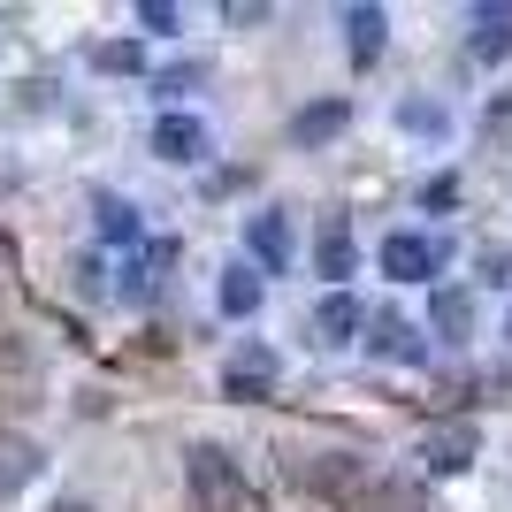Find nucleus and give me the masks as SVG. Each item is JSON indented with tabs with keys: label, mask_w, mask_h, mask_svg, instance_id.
Wrapping results in <instances>:
<instances>
[{
	"label": "nucleus",
	"mask_w": 512,
	"mask_h": 512,
	"mask_svg": "<svg viewBox=\"0 0 512 512\" xmlns=\"http://www.w3.org/2000/svg\"><path fill=\"white\" fill-rule=\"evenodd\" d=\"M283 482L306 497H329V505H344V497L367 490V459L344 444H283Z\"/></svg>",
	"instance_id": "1"
},
{
	"label": "nucleus",
	"mask_w": 512,
	"mask_h": 512,
	"mask_svg": "<svg viewBox=\"0 0 512 512\" xmlns=\"http://www.w3.org/2000/svg\"><path fill=\"white\" fill-rule=\"evenodd\" d=\"M451 230H390L383 245H375V268H383L390 283H428L436 291V276L451 268Z\"/></svg>",
	"instance_id": "2"
},
{
	"label": "nucleus",
	"mask_w": 512,
	"mask_h": 512,
	"mask_svg": "<svg viewBox=\"0 0 512 512\" xmlns=\"http://www.w3.org/2000/svg\"><path fill=\"white\" fill-rule=\"evenodd\" d=\"M184 482H192L199 512H245V467L222 444H184Z\"/></svg>",
	"instance_id": "3"
},
{
	"label": "nucleus",
	"mask_w": 512,
	"mask_h": 512,
	"mask_svg": "<svg viewBox=\"0 0 512 512\" xmlns=\"http://www.w3.org/2000/svg\"><path fill=\"white\" fill-rule=\"evenodd\" d=\"M413 459H421V482H451V474H467L482 459V428L474 421H428L413 436Z\"/></svg>",
	"instance_id": "4"
},
{
	"label": "nucleus",
	"mask_w": 512,
	"mask_h": 512,
	"mask_svg": "<svg viewBox=\"0 0 512 512\" xmlns=\"http://www.w3.org/2000/svg\"><path fill=\"white\" fill-rule=\"evenodd\" d=\"M153 161H169V169H207V161H214L207 115H192V107H161V115H153Z\"/></svg>",
	"instance_id": "5"
},
{
	"label": "nucleus",
	"mask_w": 512,
	"mask_h": 512,
	"mask_svg": "<svg viewBox=\"0 0 512 512\" xmlns=\"http://www.w3.org/2000/svg\"><path fill=\"white\" fill-rule=\"evenodd\" d=\"M276 383H283V360H276V344H260V337H245L230 360H222V398H237V406L276 398Z\"/></svg>",
	"instance_id": "6"
},
{
	"label": "nucleus",
	"mask_w": 512,
	"mask_h": 512,
	"mask_svg": "<svg viewBox=\"0 0 512 512\" xmlns=\"http://www.w3.org/2000/svg\"><path fill=\"white\" fill-rule=\"evenodd\" d=\"M344 54H352V69H375L390 54V8H375V0H352L344 8Z\"/></svg>",
	"instance_id": "7"
},
{
	"label": "nucleus",
	"mask_w": 512,
	"mask_h": 512,
	"mask_svg": "<svg viewBox=\"0 0 512 512\" xmlns=\"http://www.w3.org/2000/svg\"><path fill=\"white\" fill-rule=\"evenodd\" d=\"M360 344L375 352V360H406V367H421V360H428L421 321H406V314H367V321H360Z\"/></svg>",
	"instance_id": "8"
},
{
	"label": "nucleus",
	"mask_w": 512,
	"mask_h": 512,
	"mask_svg": "<svg viewBox=\"0 0 512 512\" xmlns=\"http://www.w3.org/2000/svg\"><path fill=\"white\" fill-rule=\"evenodd\" d=\"M245 253H253L260 276H283V268H291V222H283V207L245 214ZM245 253H237V260H245Z\"/></svg>",
	"instance_id": "9"
},
{
	"label": "nucleus",
	"mask_w": 512,
	"mask_h": 512,
	"mask_svg": "<svg viewBox=\"0 0 512 512\" xmlns=\"http://www.w3.org/2000/svg\"><path fill=\"white\" fill-rule=\"evenodd\" d=\"M421 337H436V344H467L474 337V291L467 283H436V291H428Z\"/></svg>",
	"instance_id": "10"
},
{
	"label": "nucleus",
	"mask_w": 512,
	"mask_h": 512,
	"mask_svg": "<svg viewBox=\"0 0 512 512\" xmlns=\"http://www.w3.org/2000/svg\"><path fill=\"white\" fill-rule=\"evenodd\" d=\"M176 268V245H138V253H123V276H115V299L123 306H146L153 291H161V276Z\"/></svg>",
	"instance_id": "11"
},
{
	"label": "nucleus",
	"mask_w": 512,
	"mask_h": 512,
	"mask_svg": "<svg viewBox=\"0 0 512 512\" xmlns=\"http://www.w3.org/2000/svg\"><path fill=\"white\" fill-rule=\"evenodd\" d=\"M92 230H100V245H115V253H138V245H146V214L130 207L123 192H92Z\"/></svg>",
	"instance_id": "12"
},
{
	"label": "nucleus",
	"mask_w": 512,
	"mask_h": 512,
	"mask_svg": "<svg viewBox=\"0 0 512 512\" xmlns=\"http://www.w3.org/2000/svg\"><path fill=\"white\" fill-rule=\"evenodd\" d=\"M467 54L474 62H505L512 54V0H482L467 16Z\"/></svg>",
	"instance_id": "13"
},
{
	"label": "nucleus",
	"mask_w": 512,
	"mask_h": 512,
	"mask_svg": "<svg viewBox=\"0 0 512 512\" xmlns=\"http://www.w3.org/2000/svg\"><path fill=\"white\" fill-rule=\"evenodd\" d=\"M260 299H268V276H260L253 260H230V268H222V283H214V306H222L230 321H253Z\"/></svg>",
	"instance_id": "14"
},
{
	"label": "nucleus",
	"mask_w": 512,
	"mask_h": 512,
	"mask_svg": "<svg viewBox=\"0 0 512 512\" xmlns=\"http://www.w3.org/2000/svg\"><path fill=\"white\" fill-rule=\"evenodd\" d=\"M39 467H46V451L31 444L23 428H0V497L31 490V482H39Z\"/></svg>",
	"instance_id": "15"
},
{
	"label": "nucleus",
	"mask_w": 512,
	"mask_h": 512,
	"mask_svg": "<svg viewBox=\"0 0 512 512\" xmlns=\"http://www.w3.org/2000/svg\"><path fill=\"white\" fill-rule=\"evenodd\" d=\"M360 321H367V306L352 299V291H329V299L314 306V344H360Z\"/></svg>",
	"instance_id": "16"
},
{
	"label": "nucleus",
	"mask_w": 512,
	"mask_h": 512,
	"mask_svg": "<svg viewBox=\"0 0 512 512\" xmlns=\"http://www.w3.org/2000/svg\"><path fill=\"white\" fill-rule=\"evenodd\" d=\"M344 123H352L344 100H306L299 115H291V146H329V138H344Z\"/></svg>",
	"instance_id": "17"
},
{
	"label": "nucleus",
	"mask_w": 512,
	"mask_h": 512,
	"mask_svg": "<svg viewBox=\"0 0 512 512\" xmlns=\"http://www.w3.org/2000/svg\"><path fill=\"white\" fill-rule=\"evenodd\" d=\"M314 268L329 283H337L344 291V276H360V253H352V230H344L337 214H329V222H321V237H314Z\"/></svg>",
	"instance_id": "18"
},
{
	"label": "nucleus",
	"mask_w": 512,
	"mask_h": 512,
	"mask_svg": "<svg viewBox=\"0 0 512 512\" xmlns=\"http://www.w3.org/2000/svg\"><path fill=\"white\" fill-rule=\"evenodd\" d=\"M398 130H406V138H428V146H444L451 138V107L436 100V92H406V100H398Z\"/></svg>",
	"instance_id": "19"
},
{
	"label": "nucleus",
	"mask_w": 512,
	"mask_h": 512,
	"mask_svg": "<svg viewBox=\"0 0 512 512\" xmlns=\"http://www.w3.org/2000/svg\"><path fill=\"white\" fill-rule=\"evenodd\" d=\"M360 512H436V497H428L421 474H413V482H367Z\"/></svg>",
	"instance_id": "20"
},
{
	"label": "nucleus",
	"mask_w": 512,
	"mask_h": 512,
	"mask_svg": "<svg viewBox=\"0 0 512 512\" xmlns=\"http://www.w3.org/2000/svg\"><path fill=\"white\" fill-rule=\"evenodd\" d=\"M92 69H100V77H138V69H146V46L138 39H100L92 46Z\"/></svg>",
	"instance_id": "21"
},
{
	"label": "nucleus",
	"mask_w": 512,
	"mask_h": 512,
	"mask_svg": "<svg viewBox=\"0 0 512 512\" xmlns=\"http://www.w3.org/2000/svg\"><path fill=\"white\" fill-rule=\"evenodd\" d=\"M207 77H214V69H207V62L192 54V62H169L161 77H153V85H161V100H169V107H184V92H199Z\"/></svg>",
	"instance_id": "22"
},
{
	"label": "nucleus",
	"mask_w": 512,
	"mask_h": 512,
	"mask_svg": "<svg viewBox=\"0 0 512 512\" xmlns=\"http://www.w3.org/2000/svg\"><path fill=\"white\" fill-rule=\"evenodd\" d=\"M130 16L146 23V31H161V39H169V31H184V8H176V0H138Z\"/></svg>",
	"instance_id": "23"
},
{
	"label": "nucleus",
	"mask_w": 512,
	"mask_h": 512,
	"mask_svg": "<svg viewBox=\"0 0 512 512\" xmlns=\"http://www.w3.org/2000/svg\"><path fill=\"white\" fill-rule=\"evenodd\" d=\"M428 207H436V214L459 207V176H428V184H421V214H428Z\"/></svg>",
	"instance_id": "24"
},
{
	"label": "nucleus",
	"mask_w": 512,
	"mask_h": 512,
	"mask_svg": "<svg viewBox=\"0 0 512 512\" xmlns=\"http://www.w3.org/2000/svg\"><path fill=\"white\" fill-rule=\"evenodd\" d=\"M268 16H276L268 0H222V23H230V31H245V23H268Z\"/></svg>",
	"instance_id": "25"
},
{
	"label": "nucleus",
	"mask_w": 512,
	"mask_h": 512,
	"mask_svg": "<svg viewBox=\"0 0 512 512\" xmlns=\"http://www.w3.org/2000/svg\"><path fill=\"white\" fill-rule=\"evenodd\" d=\"M505 268H512V260H505V245H482V276H490V283H505Z\"/></svg>",
	"instance_id": "26"
},
{
	"label": "nucleus",
	"mask_w": 512,
	"mask_h": 512,
	"mask_svg": "<svg viewBox=\"0 0 512 512\" xmlns=\"http://www.w3.org/2000/svg\"><path fill=\"white\" fill-rule=\"evenodd\" d=\"M54 512H100V505H85V497H62V505H54Z\"/></svg>",
	"instance_id": "27"
},
{
	"label": "nucleus",
	"mask_w": 512,
	"mask_h": 512,
	"mask_svg": "<svg viewBox=\"0 0 512 512\" xmlns=\"http://www.w3.org/2000/svg\"><path fill=\"white\" fill-rule=\"evenodd\" d=\"M505 337H512V314H505Z\"/></svg>",
	"instance_id": "28"
}]
</instances>
